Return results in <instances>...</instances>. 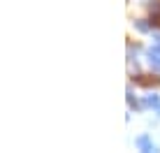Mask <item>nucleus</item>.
<instances>
[{"instance_id": "obj_1", "label": "nucleus", "mask_w": 160, "mask_h": 153, "mask_svg": "<svg viewBox=\"0 0 160 153\" xmlns=\"http://www.w3.org/2000/svg\"><path fill=\"white\" fill-rule=\"evenodd\" d=\"M146 56H148L151 67H153V70H160V44H158V47H151V49L146 51Z\"/></svg>"}, {"instance_id": "obj_2", "label": "nucleus", "mask_w": 160, "mask_h": 153, "mask_svg": "<svg viewBox=\"0 0 160 153\" xmlns=\"http://www.w3.org/2000/svg\"><path fill=\"white\" fill-rule=\"evenodd\" d=\"M135 144L139 146L142 151H158V146H153V141L148 139V135H142V137H137Z\"/></svg>"}, {"instance_id": "obj_3", "label": "nucleus", "mask_w": 160, "mask_h": 153, "mask_svg": "<svg viewBox=\"0 0 160 153\" xmlns=\"http://www.w3.org/2000/svg\"><path fill=\"white\" fill-rule=\"evenodd\" d=\"M144 105H146V107H151V109H156V114H158V118H160V95H156V93L146 95Z\"/></svg>"}, {"instance_id": "obj_4", "label": "nucleus", "mask_w": 160, "mask_h": 153, "mask_svg": "<svg viewBox=\"0 0 160 153\" xmlns=\"http://www.w3.org/2000/svg\"><path fill=\"white\" fill-rule=\"evenodd\" d=\"M151 26H153V21H146V19H137L135 21V30L137 32H148Z\"/></svg>"}, {"instance_id": "obj_5", "label": "nucleus", "mask_w": 160, "mask_h": 153, "mask_svg": "<svg viewBox=\"0 0 160 153\" xmlns=\"http://www.w3.org/2000/svg\"><path fill=\"white\" fill-rule=\"evenodd\" d=\"M153 40H156L158 44H160V30H153Z\"/></svg>"}]
</instances>
